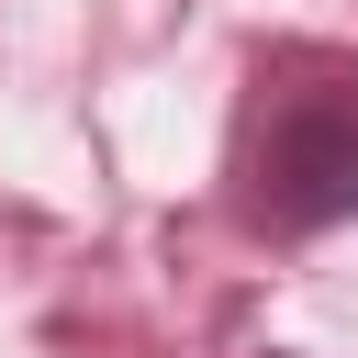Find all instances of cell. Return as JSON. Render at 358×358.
Wrapping results in <instances>:
<instances>
[{
  "label": "cell",
  "instance_id": "obj_2",
  "mask_svg": "<svg viewBox=\"0 0 358 358\" xmlns=\"http://www.w3.org/2000/svg\"><path fill=\"white\" fill-rule=\"evenodd\" d=\"M268 358H291V347H268Z\"/></svg>",
  "mask_w": 358,
  "mask_h": 358
},
{
  "label": "cell",
  "instance_id": "obj_1",
  "mask_svg": "<svg viewBox=\"0 0 358 358\" xmlns=\"http://www.w3.org/2000/svg\"><path fill=\"white\" fill-rule=\"evenodd\" d=\"M224 179H235V213L257 235L347 224L358 213V56H324V45L257 56V78L235 101Z\"/></svg>",
  "mask_w": 358,
  "mask_h": 358
}]
</instances>
